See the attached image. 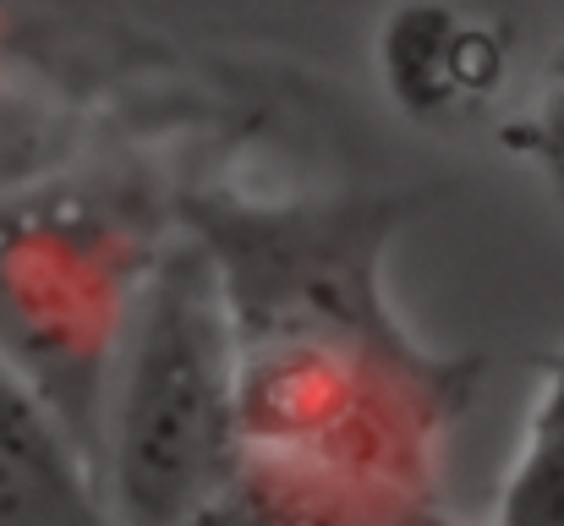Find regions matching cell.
Masks as SVG:
<instances>
[{
  "label": "cell",
  "instance_id": "2",
  "mask_svg": "<svg viewBox=\"0 0 564 526\" xmlns=\"http://www.w3.org/2000/svg\"><path fill=\"white\" fill-rule=\"evenodd\" d=\"M182 236L149 175L33 171L0 186V362L94 466L127 330Z\"/></svg>",
  "mask_w": 564,
  "mask_h": 526
},
{
  "label": "cell",
  "instance_id": "1",
  "mask_svg": "<svg viewBox=\"0 0 564 526\" xmlns=\"http://www.w3.org/2000/svg\"><path fill=\"white\" fill-rule=\"evenodd\" d=\"M411 203L192 192L176 208L230 319L241 450L433 505L482 356L427 346L389 297V247Z\"/></svg>",
  "mask_w": 564,
  "mask_h": 526
},
{
  "label": "cell",
  "instance_id": "9",
  "mask_svg": "<svg viewBox=\"0 0 564 526\" xmlns=\"http://www.w3.org/2000/svg\"><path fill=\"white\" fill-rule=\"evenodd\" d=\"M33 171H39V138L22 121L0 116V186H11V181H22Z\"/></svg>",
  "mask_w": 564,
  "mask_h": 526
},
{
  "label": "cell",
  "instance_id": "6",
  "mask_svg": "<svg viewBox=\"0 0 564 526\" xmlns=\"http://www.w3.org/2000/svg\"><path fill=\"white\" fill-rule=\"evenodd\" d=\"M416 511L400 494L351 483L318 466H291L269 455H241L236 477L187 526H405Z\"/></svg>",
  "mask_w": 564,
  "mask_h": 526
},
{
  "label": "cell",
  "instance_id": "8",
  "mask_svg": "<svg viewBox=\"0 0 564 526\" xmlns=\"http://www.w3.org/2000/svg\"><path fill=\"white\" fill-rule=\"evenodd\" d=\"M499 149L549 181V192L564 197V55L516 99V110L499 127Z\"/></svg>",
  "mask_w": 564,
  "mask_h": 526
},
{
  "label": "cell",
  "instance_id": "5",
  "mask_svg": "<svg viewBox=\"0 0 564 526\" xmlns=\"http://www.w3.org/2000/svg\"><path fill=\"white\" fill-rule=\"evenodd\" d=\"M0 526H110L94 466L0 362Z\"/></svg>",
  "mask_w": 564,
  "mask_h": 526
},
{
  "label": "cell",
  "instance_id": "10",
  "mask_svg": "<svg viewBox=\"0 0 564 526\" xmlns=\"http://www.w3.org/2000/svg\"><path fill=\"white\" fill-rule=\"evenodd\" d=\"M405 526H482V522H455V516H444V511L433 505V511H416Z\"/></svg>",
  "mask_w": 564,
  "mask_h": 526
},
{
  "label": "cell",
  "instance_id": "3",
  "mask_svg": "<svg viewBox=\"0 0 564 526\" xmlns=\"http://www.w3.org/2000/svg\"><path fill=\"white\" fill-rule=\"evenodd\" d=\"M236 346L214 269L187 230L171 241L116 356L94 483L110 526H187L241 466Z\"/></svg>",
  "mask_w": 564,
  "mask_h": 526
},
{
  "label": "cell",
  "instance_id": "7",
  "mask_svg": "<svg viewBox=\"0 0 564 526\" xmlns=\"http://www.w3.org/2000/svg\"><path fill=\"white\" fill-rule=\"evenodd\" d=\"M482 526H564V341L538 351L516 450Z\"/></svg>",
  "mask_w": 564,
  "mask_h": 526
},
{
  "label": "cell",
  "instance_id": "4",
  "mask_svg": "<svg viewBox=\"0 0 564 526\" xmlns=\"http://www.w3.org/2000/svg\"><path fill=\"white\" fill-rule=\"evenodd\" d=\"M378 83L416 127H471L510 99L516 33L482 0H394L373 39Z\"/></svg>",
  "mask_w": 564,
  "mask_h": 526
}]
</instances>
